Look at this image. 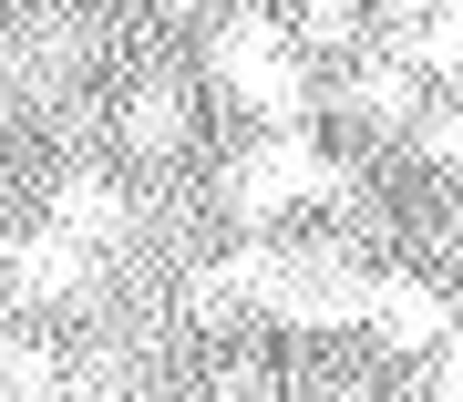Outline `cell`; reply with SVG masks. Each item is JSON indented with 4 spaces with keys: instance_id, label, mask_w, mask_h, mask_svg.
I'll return each mask as SVG.
<instances>
[{
    "instance_id": "6da1fadb",
    "label": "cell",
    "mask_w": 463,
    "mask_h": 402,
    "mask_svg": "<svg viewBox=\"0 0 463 402\" xmlns=\"http://www.w3.org/2000/svg\"><path fill=\"white\" fill-rule=\"evenodd\" d=\"M206 62H216V83H227L237 103H258L268 124H298V114H309V72H298V52H288V21H268V11H227Z\"/></svg>"
},
{
    "instance_id": "7a4b0ae2",
    "label": "cell",
    "mask_w": 463,
    "mask_h": 402,
    "mask_svg": "<svg viewBox=\"0 0 463 402\" xmlns=\"http://www.w3.org/2000/svg\"><path fill=\"white\" fill-rule=\"evenodd\" d=\"M309 196H350V176L309 145V134H279V145H258V155H237V166H227V206H237L248 227L288 217V206H309Z\"/></svg>"
},
{
    "instance_id": "3957f363",
    "label": "cell",
    "mask_w": 463,
    "mask_h": 402,
    "mask_svg": "<svg viewBox=\"0 0 463 402\" xmlns=\"http://www.w3.org/2000/svg\"><path fill=\"white\" fill-rule=\"evenodd\" d=\"M52 227L83 237L93 258H124V248H134V196H124L103 166H72L62 186H52Z\"/></svg>"
},
{
    "instance_id": "277c9868",
    "label": "cell",
    "mask_w": 463,
    "mask_h": 402,
    "mask_svg": "<svg viewBox=\"0 0 463 402\" xmlns=\"http://www.w3.org/2000/svg\"><path fill=\"white\" fill-rule=\"evenodd\" d=\"M0 268H11L21 300H83L103 258L83 248V237H62V227H32V237H11V248H0Z\"/></svg>"
},
{
    "instance_id": "5b68a950",
    "label": "cell",
    "mask_w": 463,
    "mask_h": 402,
    "mask_svg": "<svg viewBox=\"0 0 463 402\" xmlns=\"http://www.w3.org/2000/svg\"><path fill=\"white\" fill-rule=\"evenodd\" d=\"M371 330L392 340V351H422V361H432V351L453 340V300H443V289H422V279H381Z\"/></svg>"
},
{
    "instance_id": "8992f818",
    "label": "cell",
    "mask_w": 463,
    "mask_h": 402,
    "mask_svg": "<svg viewBox=\"0 0 463 402\" xmlns=\"http://www.w3.org/2000/svg\"><path fill=\"white\" fill-rule=\"evenodd\" d=\"M185 134H196V103H185L175 83H134V93H124V145H134V155H155V166H165Z\"/></svg>"
},
{
    "instance_id": "52a82bcc",
    "label": "cell",
    "mask_w": 463,
    "mask_h": 402,
    "mask_svg": "<svg viewBox=\"0 0 463 402\" xmlns=\"http://www.w3.org/2000/svg\"><path fill=\"white\" fill-rule=\"evenodd\" d=\"M288 42H319V52H350V32H361V0H279Z\"/></svg>"
},
{
    "instance_id": "ba28073f",
    "label": "cell",
    "mask_w": 463,
    "mask_h": 402,
    "mask_svg": "<svg viewBox=\"0 0 463 402\" xmlns=\"http://www.w3.org/2000/svg\"><path fill=\"white\" fill-rule=\"evenodd\" d=\"M350 103L371 124H412V62H361L350 72Z\"/></svg>"
},
{
    "instance_id": "9c48e42d",
    "label": "cell",
    "mask_w": 463,
    "mask_h": 402,
    "mask_svg": "<svg viewBox=\"0 0 463 402\" xmlns=\"http://www.w3.org/2000/svg\"><path fill=\"white\" fill-rule=\"evenodd\" d=\"M402 42H412V72H453L463 83V11H422Z\"/></svg>"
},
{
    "instance_id": "30bf717a",
    "label": "cell",
    "mask_w": 463,
    "mask_h": 402,
    "mask_svg": "<svg viewBox=\"0 0 463 402\" xmlns=\"http://www.w3.org/2000/svg\"><path fill=\"white\" fill-rule=\"evenodd\" d=\"M422 166H432V176H463V103L422 114Z\"/></svg>"
},
{
    "instance_id": "8fae6325",
    "label": "cell",
    "mask_w": 463,
    "mask_h": 402,
    "mask_svg": "<svg viewBox=\"0 0 463 402\" xmlns=\"http://www.w3.org/2000/svg\"><path fill=\"white\" fill-rule=\"evenodd\" d=\"M412 402H463V330L422 361V392H412Z\"/></svg>"
},
{
    "instance_id": "7c38bea8",
    "label": "cell",
    "mask_w": 463,
    "mask_h": 402,
    "mask_svg": "<svg viewBox=\"0 0 463 402\" xmlns=\"http://www.w3.org/2000/svg\"><path fill=\"white\" fill-rule=\"evenodd\" d=\"M330 402H371V392H350V382H340V392H330Z\"/></svg>"
}]
</instances>
